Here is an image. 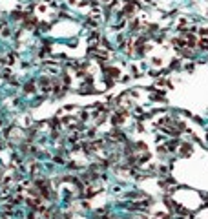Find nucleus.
Masks as SVG:
<instances>
[{"instance_id": "nucleus-1", "label": "nucleus", "mask_w": 208, "mask_h": 219, "mask_svg": "<svg viewBox=\"0 0 208 219\" xmlns=\"http://www.w3.org/2000/svg\"><path fill=\"white\" fill-rule=\"evenodd\" d=\"M199 46H201L203 49H208V38H203V40L199 42Z\"/></svg>"}, {"instance_id": "nucleus-2", "label": "nucleus", "mask_w": 208, "mask_h": 219, "mask_svg": "<svg viewBox=\"0 0 208 219\" xmlns=\"http://www.w3.org/2000/svg\"><path fill=\"white\" fill-rule=\"evenodd\" d=\"M199 33H201L203 37H206V35H208V29H206V27H201V29H199Z\"/></svg>"}, {"instance_id": "nucleus-3", "label": "nucleus", "mask_w": 208, "mask_h": 219, "mask_svg": "<svg viewBox=\"0 0 208 219\" xmlns=\"http://www.w3.org/2000/svg\"><path fill=\"white\" fill-rule=\"evenodd\" d=\"M186 69H188V71H192V69H194V64H192V62H190V64H186Z\"/></svg>"}]
</instances>
